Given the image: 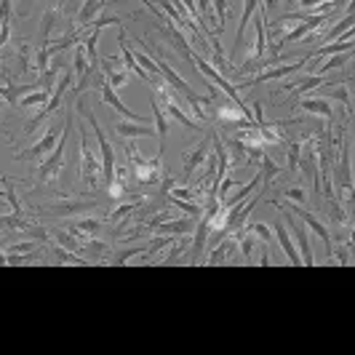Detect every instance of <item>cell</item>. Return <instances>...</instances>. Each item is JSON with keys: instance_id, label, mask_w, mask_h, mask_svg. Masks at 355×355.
Here are the masks:
<instances>
[{"instance_id": "4", "label": "cell", "mask_w": 355, "mask_h": 355, "mask_svg": "<svg viewBox=\"0 0 355 355\" xmlns=\"http://www.w3.org/2000/svg\"><path fill=\"white\" fill-rule=\"evenodd\" d=\"M70 126H73V115H67V131H62V137H59L54 150L49 153V158L38 166V182L40 185L56 179V174L62 171V166H64V150H67V142H70Z\"/></svg>"}, {"instance_id": "10", "label": "cell", "mask_w": 355, "mask_h": 355, "mask_svg": "<svg viewBox=\"0 0 355 355\" xmlns=\"http://www.w3.org/2000/svg\"><path fill=\"white\" fill-rule=\"evenodd\" d=\"M195 224H198V219L195 217H187V219H166V222H161V224H155V227H150L155 235H192L195 233Z\"/></svg>"}, {"instance_id": "7", "label": "cell", "mask_w": 355, "mask_h": 355, "mask_svg": "<svg viewBox=\"0 0 355 355\" xmlns=\"http://www.w3.org/2000/svg\"><path fill=\"white\" fill-rule=\"evenodd\" d=\"M59 137H62L59 126H51V129H49L43 137L38 139L32 147H27V150H25V155L19 153V155H16V161H40L46 153H51V150H54L56 142H59Z\"/></svg>"}, {"instance_id": "31", "label": "cell", "mask_w": 355, "mask_h": 355, "mask_svg": "<svg viewBox=\"0 0 355 355\" xmlns=\"http://www.w3.org/2000/svg\"><path fill=\"white\" fill-rule=\"evenodd\" d=\"M324 86V75H304L297 86H291L294 91H300V94H307V91H315V88H321Z\"/></svg>"}, {"instance_id": "8", "label": "cell", "mask_w": 355, "mask_h": 355, "mask_svg": "<svg viewBox=\"0 0 355 355\" xmlns=\"http://www.w3.org/2000/svg\"><path fill=\"white\" fill-rule=\"evenodd\" d=\"M96 206V200H59V203H51L46 209H40L43 214H54V217H83L88 214L91 209Z\"/></svg>"}, {"instance_id": "11", "label": "cell", "mask_w": 355, "mask_h": 355, "mask_svg": "<svg viewBox=\"0 0 355 355\" xmlns=\"http://www.w3.org/2000/svg\"><path fill=\"white\" fill-rule=\"evenodd\" d=\"M115 134L120 139H153L155 137V126L150 123H134V120H118L115 123Z\"/></svg>"}, {"instance_id": "27", "label": "cell", "mask_w": 355, "mask_h": 355, "mask_svg": "<svg viewBox=\"0 0 355 355\" xmlns=\"http://www.w3.org/2000/svg\"><path fill=\"white\" fill-rule=\"evenodd\" d=\"M171 203H174L176 211H182V214H187V217H195V219L203 217V203H198V200H179V198H171Z\"/></svg>"}, {"instance_id": "9", "label": "cell", "mask_w": 355, "mask_h": 355, "mask_svg": "<svg viewBox=\"0 0 355 355\" xmlns=\"http://www.w3.org/2000/svg\"><path fill=\"white\" fill-rule=\"evenodd\" d=\"M273 235H275V241H278V246H280V251H283V257L289 259V265L300 267V265H302L300 251H297V246H294V238H291L289 227H286L280 219H278V222L273 224Z\"/></svg>"}, {"instance_id": "37", "label": "cell", "mask_w": 355, "mask_h": 355, "mask_svg": "<svg viewBox=\"0 0 355 355\" xmlns=\"http://www.w3.org/2000/svg\"><path fill=\"white\" fill-rule=\"evenodd\" d=\"M0 118H3V102H0Z\"/></svg>"}, {"instance_id": "20", "label": "cell", "mask_w": 355, "mask_h": 355, "mask_svg": "<svg viewBox=\"0 0 355 355\" xmlns=\"http://www.w3.org/2000/svg\"><path fill=\"white\" fill-rule=\"evenodd\" d=\"M59 22H62V14H59L56 8H46V14H43V19H40V40H43V46H49L51 32H54V27Z\"/></svg>"}, {"instance_id": "21", "label": "cell", "mask_w": 355, "mask_h": 355, "mask_svg": "<svg viewBox=\"0 0 355 355\" xmlns=\"http://www.w3.org/2000/svg\"><path fill=\"white\" fill-rule=\"evenodd\" d=\"M81 254H86L91 262H94V259H102L105 254H109V244L99 241L96 235H94V238H86L81 244Z\"/></svg>"}, {"instance_id": "29", "label": "cell", "mask_w": 355, "mask_h": 355, "mask_svg": "<svg viewBox=\"0 0 355 355\" xmlns=\"http://www.w3.org/2000/svg\"><path fill=\"white\" fill-rule=\"evenodd\" d=\"M286 168H289V174L300 171V142H289L286 144Z\"/></svg>"}, {"instance_id": "14", "label": "cell", "mask_w": 355, "mask_h": 355, "mask_svg": "<svg viewBox=\"0 0 355 355\" xmlns=\"http://www.w3.org/2000/svg\"><path fill=\"white\" fill-rule=\"evenodd\" d=\"M209 150H211V142H200L195 150H190V153H185V155H182V161H185V182H190L192 171H195L198 166L206 163Z\"/></svg>"}, {"instance_id": "34", "label": "cell", "mask_w": 355, "mask_h": 355, "mask_svg": "<svg viewBox=\"0 0 355 355\" xmlns=\"http://www.w3.org/2000/svg\"><path fill=\"white\" fill-rule=\"evenodd\" d=\"M38 241H22V244H14V246L3 248V254H29V251H38Z\"/></svg>"}, {"instance_id": "28", "label": "cell", "mask_w": 355, "mask_h": 355, "mask_svg": "<svg viewBox=\"0 0 355 355\" xmlns=\"http://www.w3.org/2000/svg\"><path fill=\"white\" fill-rule=\"evenodd\" d=\"M248 233H251L257 241H262V244H273L275 241L273 224H267V222H254V224H248Z\"/></svg>"}, {"instance_id": "33", "label": "cell", "mask_w": 355, "mask_h": 355, "mask_svg": "<svg viewBox=\"0 0 355 355\" xmlns=\"http://www.w3.org/2000/svg\"><path fill=\"white\" fill-rule=\"evenodd\" d=\"M283 198H286L289 203L304 206V203H307V190H304V187H289V190L283 192Z\"/></svg>"}, {"instance_id": "1", "label": "cell", "mask_w": 355, "mask_h": 355, "mask_svg": "<svg viewBox=\"0 0 355 355\" xmlns=\"http://www.w3.org/2000/svg\"><path fill=\"white\" fill-rule=\"evenodd\" d=\"M123 142H126V158H129V163H131V174H134V179H137L139 185H158V182L166 176L163 153H158L155 158L144 161V158L139 155L134 139H123Z\"/></svg>"}, {"instance_id": "6", "label": "cell", "mask_w": 355, "mask_h": 355, "mask_svg": "<svg viewBox=\"0 0 355 355\" xmlns=\"http://www.w3.org/2000/svg\"><path fill=\"white\" fill-rule=\"evenodd\" d=\"M307 59L302 56V59H297V62H291V64H270L267 70H262V73H257L251 81L246 83V86H259V83H270V81H283V78H289V75H294V73H300V70H304L307 64H304Z\"/></svg>"}, {"instance_id": "2", "label": "cell", "mask_w": 355, "mask_h": 355, "mask_svg": "<svg viewBox=\"0 0 355 355\" xmlns=\"http://www.w3.org/2000/svg\"><path fill=\"white\" fill-rule=\"evenodd\" d=\"M67 88H73V73H64V75H59L54 83V88H51V96H49V102L43 105V109L29 120L27 126H25V137H32L35 131H38V126H43L46 123V118H51L56 109L62 107V102H64V94H67Z\"/></svg>"}, {"instance_id": "24", "label": "cell", "mask_w": 355, "mask_h": 355, "mask_svg": "<svg viewBox=\"0 0 355 355\" xmlns=\"http://www.w3.org/2000/svg\"><path fill=\"white\" fill-rule=\"evenodd\" d=\"M353 56V51H339V54H331V59H326L321 67H313V70H307L310 75H321V73H331V70H337V67H342L347 59Z\"/></svg>"}, {"instance_id": "15", "label": "cell", "mask_w": 355, "mask_h": 355, "mask_svg": "<svg viewBox=\"0 0 355 355\" xmlns=\"http://www.w3.org/2000/svg\"><path fill=\"white\" fill-rule=\"evenodd\" d=\"M235 251H238L235 238H233V235H224L206 262H209V265H224V262H233V259H235Z\"/></svg>"}, {"instance_id": "13", "label": "cell", "mask_w": 355, "mask_h": 355, "mask_svg": "<svg viewBox=\"0 0 355 355\" xmlns=\"http://www.w3.org/2000/svg\"><path fill=\"white\" fill-rule=\"evenodd\" d=\"M105 8H107V0H83L81 11H78V16H75V27L88 32V25H91Z\"/></svg>"}, {"instance_id": "19", "label": "cell", "mask_w": 355, "mask_h": 355, "mask_svg": "<svg viewBox=\"0 0 355 355\" xmlns=\"http://www.w3.org/2000/svg\"><path fill=\"white\" fill-rule=\"evenodd\" d=\"M118 43H120V56H123V67H126L129 73H134L137 78H142L144 83H153V78H150V75H147V73H144V70L139 67V62L134 59L131 49L126 46V35H120V40H118Z\"/></svg>"}, {"instance_id": "36", "label": "cell", "mask_w": 355, "mask_h": 355, "mask_svg": "<svg viewBox=\"0 0 355 355\" xmlns=\"http://www.w3.org/2000/svg\"><path fill=\"white\" fill-rule=\"evenodd\" d=\"M139 3H144V5H147V8H153V14H158V16H161V19H166L163 14H161V11H158V8H155V5H153V3H150V0H139Z\"/></svg>"}, {"instance_id": "17", "label": "cell", "mask_w": 355, "mask_h": 355, "mask_svg": "<svg viewBox=\"0 0 355 355\" xmlns=\"http://www.w3.org/2000/svg\"><path fill=\"white\" fill-rule=\"evenodd\" d=\"M259 5H262V0H246V5H244V14H241V25H238V32H235V54H238V49L244 46V35H246V27L251 25L254 14L259 11Z\"/></svg>"}, {"instance_id": "3", "label": "cell", "mask_w": 355, "mask_h": 355, "mask_svg": "<svg viewBox=\"0 0 355 355\" xmlns=\"http://www.w3.org/2000/svg\"><path fill=\"white\" fill-rule=\"evenodd\" d=\"M78 131H81V176L91 190H96L99 174H102V158H96V153H94V144L88 139V129L81 126Z\"/></svg>"}, {"instance_id": "30", "label": "cell", "mask_w": 355, "mask_h": 355, "mask_svg": "<svg viewBox=\"0 0 355 355\" xmlns=\"http://www.w3.org/2000/svg\"><path fill=\"white\" fill-rule=\"evenodd\" d=\"M105 81L118 91V88H126L129 86V81H131V73L129 70H112V73H107L105 75Z\"/></svg>"}, {"instance_id": "16", "label": "cell", "mask_w": 355, "mask_h": 355, "mask_svg": "<svg viewBox=\"0 0 355 355\" xmlns=\"http://www.w3.org/2000/svg\"><path fill=\"white\" fill-rule=\"evenodd\" d=\"M300 109L310 112V115H321V118H326V120H334L331 99H324V96H310V99H302Z\"/></svg>"}, {"instance_id": "23", "label": "cell", "mask_w": 355, "mask_h": 355, "mask_svg": "<svg viewBox=\"0 0 355 355\" xmlns=\"http://www.w3.org/2000/svg\"><path fill=\"white\" fill-rule=\"evenodd\" d=\"M75 94L81 96V86H83V78H86V73H88V59H86V51H83V46H75Z\"/></svg>"}, {"instance_id": "35", "label": "cell", "mask_w": 355, "mask_h": 355, "mask_svg": "<svg viewBox=\"0 0 355 355\" xmlns=\"http://www.w3.org/2000/svg\"><path fill=\"white\" fill-rule=\"evenodd\" d=\"M291 5H310V3H326V0H286Z\"/></svg>"}, {"instance_id": "22", "label": "cell", "mask_w": 355, "mask_h": 355, "mask_svg": "<svg viewBox=\"0 0 355 355\" xmlns=\"http://www.w3.org/2000/svg\"><path fill=\"white\" fill-rule=\"evenodd\" d=\"M49 96H51V91H46V88H35V91H29V94H25V96L19 99V109L43 107V105L49 102Z\"/></svg>"}, {"instance_id": "32", "label": "cell", "mask_w": 355, "mask_h": 355, "mask_svg": "<svg viewBox=\"0 0 355 355\" xmlns=\"http://www.w3.org/2000/svg\"><path fill=\"white\" fill-rule=\"evenodd\" d=\"M147 254V246H139V248H123V251H118L115 254V259H112V265H126L129 259H134V257H144Z\"/></svg>"}, {"instance_id": "18", "label": "cell", "mask_w": 355, "mask_h": 355, "mask_svg": "<svg viewBox=\"0 0 355 355\" xmlns=\"http://www.w3.org/2000/svg\"><path fill=\"white\" fill-rule=\"evenodd\" d=\"M150 102H153V120H155V137H158V142H161V150H158V153H163L166 137H168V115L163 112V107H161V102H158L155 96H153Z\"/></svg>"}, {"instance_id": "12", "label": "cell", "mask_w": 355, "mask_h": 355, "mask_svg": "<svg viewBox=\"0 0 355 355\" xmlns=\"http://www.w3.org/2000/svg\"><path fill=\"white\" fill-rule=\"evenodd\" d=\"M102 219H96V217H78V219H73V222H67V230L73 233V235H78L81 241H86V238H94V235H99V230H102Z\"/></svg>"}, {"instance_id": "26", "label": "cell", "mask_w": 355, "mask_h": 355, "mask_svg": "<svg viewBox=\"0 0 355 355\" xmlns=\"http://www.w3.org/2000/svg\"><path fill=\"white\" fill-rule=\"evenodd\" d=\"M321 88H326V91H321L318 96H324V99H339L342 105H347V109H353V99H350V88H339V86H337V88H331V86H326V83H324Z\"/></svg>"}, {"instance_id": "5", "label": "cell", "mask_w": 355, "mask_h": 355, "mask_svg": "<svg viewBox=\"0 0 355 355\" xmlns=\"http://www.w3.org/2000/svg\"><path fill=\"white\" fill-rule=\"evenodd\" d=\"M283 214H286V227H289V233H291V238H294V246L300 251L302 262L307 265V267H313L315 265V257H313V244H310V233H307V227H304V222H297L294 214H289L286 209H280Z\"/></svg>"}, {"instance_id": "25", "label": "cell", "mask_w": 355, "mask_h": 355, "mask_svg": "<svg viewBox=\"0 0 355 355\" xmlns=\"http://www.w3.org/2000/svg\"><path fill=\"white\" fill-rule=\"evenodd\" d=\"M259 161H262V168H259V176H262V182H265V185H270L273 179H278V176H280V166L275 163L273 158L267 155V150L262 153V158H259Z\"/></svg>"}]
</instances>
